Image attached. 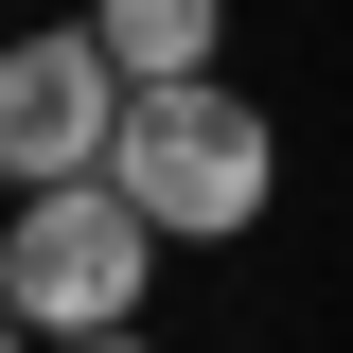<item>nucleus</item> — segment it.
I'll return each instance as SVG.
<instances>
[{"instance_id":"obj_1","label":"nucleus","mask_w":353,"mask_h":353,"mask_svg":"<svg viewBox=\"0 0 353 353\" xmlns=\"http://www.w3.org/2000/svg\"><path fill=\"white\" fill-rule=\"evenodd\" d=\"M106 194H124L159 248H230V230H265V194H283V141H265L248 88H159V106H124V141H106Z\"/></svg>"},{"instance_id":"obj_2","label":"nucleus","mask_w":353,"mask_h":353,"mask_svg":"<svg viewBox=\"0 0 353 353\" xmlns=\"http://www.w3.org/2000/svg\"><path fill=\"white\" fill-rule=\"evenodd\" d=\"M141 283H159V230L88 176V194H36L0 212V318L36 353H88V336H141Z\"/></svg>"},{"instance_id":"obj_3","label":"nucleus","mask_w":353,"mask_h":353,"mask_svg":"<svg viewBox=\"0 0 353 353\" xmlns=\"http://www.w3.org/2000/svg\"><path fill=\"white\" fill-rule=\"evenodd\" d=\"M124 141V71L71 36H0V212H36V194H88Z\"/></svg>"},{"instance_id":"obj_4","label":"nucleus","mask_w":353,"mask_h":353,"mask_svg":"<svg viewBox=\"0 0 353 353\" xmlns=\"http://www.w3.org/2000/svg\"><path fill=\"white\" fill-rule=\"evenodd\" d=\"M88 53L124 71V106H159V88H212V0H106V18H88Z\"/></svg>"},{"instance_id":"obj_5","label":"nucleus","mask_w":353,"mask_h":353,"mask_svg":"<svg viewBox=\"0 0 353 353\" xmlns=\"http://www.w3.org/2000/svg\"><path fill=\"white\" fill-rule=\"evenodd\" d=\"M88 353H159V336H88Z\"/></svg>"},{"instance_id":"obj_6","label":"nucleus","mask_w":353,"mask_h":353,"mask_svg":"<svg viewBox=\"0 0 353 353\" xmlns=\"http://www.w3.org/2000/svg\"><path fill=\"white\" fill-rule=\"evenodd\" d=\"M0 353H36V336H18V318H0Z\"/></svg>"}]
</instances>
